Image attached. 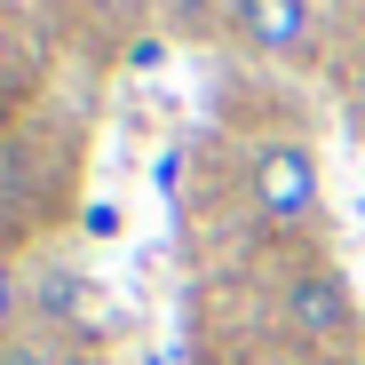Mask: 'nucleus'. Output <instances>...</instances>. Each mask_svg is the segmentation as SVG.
<instances>
[{"label": "nucleus", "instance_id": "f257e3e1", "mask_svg": "<svg viewBox=\"0 0 365 365\" xmlns=\"http://www.w3.org/2000/svg\"><path fill=\"white\" fill-rule=\"evenodd\" d=\"M270 310H278V334H286L294 349H310V357H349L357 334H365L349 278H341L334 262H318V255H302V262L278 278Z\"/></svg>", "mask_w": 365, "mask_h": 365}, {"label": "nucleus", "instance_id": "f03ea898", "mask_svg": "<svg viewBox=\"0 0 365 365\" xmlns=\"http://www.w3.org/2000/svg\"><path fill=\"white\" fill-rule=\"evenodd\" d=\"M247 207L278 238H310L326 222V167H318V151L302 135H270L247 159Z\"/></svg>", "mask_w": 365, "mask_h": 365}, {"label": "nucleus", "instance_id": "7ed1b4c3", "mask_svg": "<svg viewBox=\"0 0 365 365\" xmlns=\"http://www.w3.org/2000/svg\"><path fill=\"white\" fill-rule=\"evenodd\" d=\"M230 16L270 56H302V48H310V9H294V0H230Z\"/></svg>", "mask_w": 365, "mask_h": 365}, {"label": "nucleus", "instance_id": "20e7f679", "mask_svg": "<svg viewBox=\"0 0 365 365\" xmlns=\"http://www.w3.org/2000/svg\"><path fill=\"white\" fill-rule=\"evenodd\" d=\"M16 326H24V278H16L9 255H0V341H16Z\"/></svg>", "mask_w": 365, "mask_h": 365}, {"label": "nucleus", "instance_id": "39448f33", "mask_svg": "<svg viewBox=\"0 0 365 365\" xmlns=\"http://www.w3.org/2000/svg\"><path fill=\"white\" fill-rule=\"evenodd\" d=\"M56 365H111L103 349H88V341H72V349H56Z\"/></svg>", "mask_w": 365, "mask_h": 365}, {"label": "nucleus", "instance_id": "423d86ee", "mask_svg": "<svg viewBox=\"0 0 365 365\" xmlns=\"http://www.w3.org/2000/svg\"><path fill=\"white\" fill-rule=\"evenodd\" d=\"M0 72H9V24H0Z\"/></svg>", "mask_w": 365, "mask_h": 365}, {"label": "nucleus", "instance_id": "0eeeda50", "mask_svg": "<svg viewBox=\"0 0 365 365\" xmlns=\"http://www.w3.org/2000/svg\"><path fill=\"white\" fill-rule=\"evenodd\" d=\"M294 9H318V0H294Z\"/></svg>", "mask_w": 365, "mask_h": 365}]
</instances>
